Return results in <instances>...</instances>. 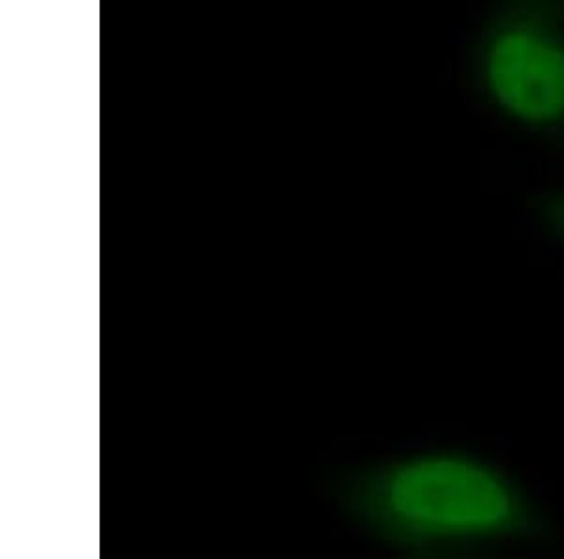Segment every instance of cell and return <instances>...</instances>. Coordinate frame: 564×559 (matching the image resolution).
Here are the masks:
<instances>
[{
	"label": "cell",
	"instance_id": "obj_1",
	"mask_svg": "<svg viewBox=\"0 0 564 559\" xmlns=\"http://www.w3.org/2000/svg\"><path fill=\"white\" fill-rule=\"evenodd\" d=\"M340 513L401 558H476L547 545L555 524L520 476L463 447H427L337 473Z\"/></svg>",
	"mask_w": 564,
	"mask_h": 559
},
{
	"label": "cell",
	"instance_id": "obj_2",
	"mask_svg": "<svg viewBox=\"0 0 564 559\" xmlns=\"http://www.w3.org/2000/svg\"><path fill=\"white\" fill-rule=\"evenodd\" d=\"M468 79L500 121L564 143L563 0H494L470 45Z\"/></svg>",
	"mask_w": 564,
	"mask_h": 559
},
{
	"label": "cell",
	"instance_id": "obj_3",
	"mask_svg": "<svg viewBox=\"0 0 564 559\" xmlns=\"http://www.w3.org/2000/svg\"><path fill=\"white\" fill-rule=\"evenodd\" d=\"M531 212L547 238L564 249V183L544 189L531 200Z\"/></svg>",
	"mask_w": 564,
	"mask_h": 559
},
{
	"label": "cell",
	"instance_id": "obj_4",
	"mask_svg": "<svg viewBox=\"0 0 564 559\" xmlns=\"http://www.w3.org/2000/svg\"><path fill=\"white\" fill-rule=\"evenodd\" d=\"M563 2H564V0H563Z\"/></svg>",
	"mask_w": 564,
	"mask_h": 559
}]
</instances>
